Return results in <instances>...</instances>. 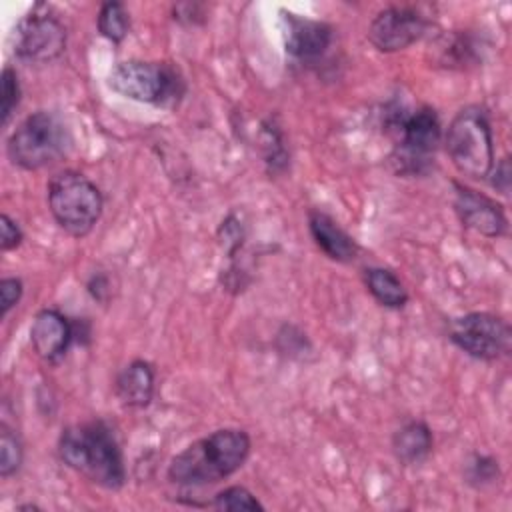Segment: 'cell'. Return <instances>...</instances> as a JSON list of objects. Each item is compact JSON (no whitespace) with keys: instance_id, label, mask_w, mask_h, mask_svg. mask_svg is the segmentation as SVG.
<instances>
[{"instance_id":"obj_5","label":"cell","mask_w":512,"mask_h":512,"mask_svg":"<svg viewBox=\"0 0 512 512\" xmlns=\"http://www.w3.org/2000/svg\"><path fill=\"white\" fill-rule=\"evenodd\" d=\"M66 128L58 116L46 110L30 114L8 138L12 164L24 170H38L64 154Z\"/></svg>"},{"instance_id":"obj_2","label":"cell","mask_w":512,"mask_h":512,"mask_svg":"<svg viewBox=\"0 0 512 512\" xmlns=\"http://www.w3.org/2000/svg\"><path fill=\"white\" fill-rule=\"evenodd\" d=\"M248 454V434L238 428H222L176 454L168 466V478L184 486L214 484L234 474Z\"/></svg>"},{"instance_id":"obj_22","label":"cell","mask_w":512,"mask_h":512,"mask_svg":"<svg viewBox=\"0 0 512 512\" xmlns=\"http://www.w3.org/2000/svg\"><path fill=\"white\" fill-rule=\"evenodd\" d=\"M22 298V282L18 278L0 280V316L4 318Z\"/></svg>"},{"instance_id":"obj_4","label":"cell","mask_w":512,"mask_h":512,"mask_svg":"<svg viewBox=\"0 0 512 512\" xmlns=\"http://www.w3.org/2000/svg\"><path fill=\"white\" fill-rule=\"evenodd\" d=\"M446 150L456 170L468 178H486L494 168L492 130L484 110H460L448 126Z\"/></svg>"},{"instance_id":"obj_6","label":"cell","mask_w":512,"mask_h":512,"mask_svg":"<svg viewBox=\"0 0 512 512\" xmlns=\"http://www.w3.org/2000/svg\"><path fill=\"white\" fill-rule=\"evenodd\" d=\"M108 86L124 98L166 106L182 94V80L164 62L128 60L116 64L108 74Z\"/></svg>"},{"instance_id":"obj_14","label":"cell","mask_w":512,"mask_h":512,"mask_svg":"<svg viewBox=\"0 0 512 512\" xmlns=\"http://www.w3.org/2000/svg\"><path fill=\"white\" fill-rule=\"evenodd\" d=\"M310 234L322 252L336 262H350L358 254V244L324 212H310Z\"/></svg>"},{"instance_id":"obj_26","label":"cell","mask_w":512,"mask_h":512,"mask_svg":"<svg viewBox=\"0 0 512 512\" xmlns=\"http://www.w3.org/2000/svg\"><path fill=\"white\" fill-rule=\"evenodd\" d=\"M488 176H494L492 186L496 190H500L502 194H508V188H510V162H508V158H502L500 164L496 168H492Z\"/></svg>"},{"instance_id":"obj_15","label":"cell","mask_w":512,"mask_h":512,"mask_svg":"<svg viewBox=\"0 0 512 512\" xmlns=\"http://www.w3.org/2000/svg\"><path fill=\"white\" fill-rule=\"evenodd\" d=\"M116 394L130 408H144L154 394V370L144 360L130 362L116 378Z\"/></svg>"},{"instance_id":"obj_7","label":"cell","mask_w":512,"mask_h":512,"mask_svg":"<svg viewBox=\"0 0 512 512\" xmlns=\"http://www.w3.org/2000/svg\"><path fill=\"white\" fill-rule=\"evenodd\" d=\"M402 138L390 156L398 174L416 176L430 168V160L440 144V120L432 108H420L400 120Z\"/></svg>"},{"instance_id":"obj_20","label":"cell","mask_w":512,"mask_h":512,"mask_svg":"<svg viewBox=\"0 0 512 512\" xmlns=\"http://www.w3.org/2000/svg\"><path fill=\"white\" fill-rule=\"evenodd\" d=\"M212 506L218 510H264L258 498L244 486L224 488L222 492L216 494Z\"/></svg>"},{"instance_id":"obj_17","label":"cell","mask_w":512,"mask_h":512,"mask_svg":"<svg viewBox=\"0 0 512 512\" xmlns=\"http://www.w3.org/2000/svg\"><path fill=\"white\" fill-rule=\"evenodd\" d=\"M368 292L386 308H402L408 302V292L398 276L386 268H368L364 274Z\"/></svg>"},{"instance_id":"obj_1","label":"cell","mask_w":512,"mask_h":512,"mask_svg":"<svg viewBox=\"0 0 512 512\" xmlns=\"http://www.w3.org/2000/svg\"><path fill=\"white\" fill-rule=\"evenodd\" d=\"M58 452L66 466L106 490H120L126 482L120 446L102 420L66 428L60 436Z\"/></svg>"},{"instance_id":"obj_19","label":"cell","mask_w":512,"mask_h":512,"mask_svg":"<svg viewBox=\"0 0 512 512\" xmlns=\"http://www.w3.org/2000/svg\"><path fill=\"white\" fill-rule=\"evenodd\" d=\"M22 442L20 438L2 424L0 428V476L8 478L18 472L22 464Z\"/></svg>"},{"instance_id":"obj_23","label":"cell","mask_w":512,"mask_h":512,"mask_svg":"<svg viewBox=\"0 0 512 512\" xmlns=\"http://www.w3.org/2000/svg\"><path fill=\"white\" fill-rule=\"evenodd\" d=\"M496 476H498V462L488 456H476L468 468V478L470 482H476V484L492 482Z\"/></svg>"},{"instance_id":"obj_25","label":"cell","mask_w":512,"mask_h":512,"mask_svg":"<svg viewBox=\"0 0 512 512\" xmlns=\"http://www.w3.org/2000/svg\"><path fill=\"white\" fill-rule=\"evenodd\" d=\"M220 238H222V246H226L228 254H234V250L242 244V230H240V224H238L234 218H228L226 222H222Z\"/></svg>"},{"instance_id":"obj_3","label":"cell","mask_w":512,"mask_h":512,"mask_svg":"<svg viewBox=\"0 0 512 512\" xmlns=\"http://www.w3.org/2000/svg\"><path fill=\"white\" fill-rule=\"evenodd\" d=\"M48 206L66 234L82 238L98 222L104 200L98 186L84 174L64 170L48 184Z\"/></svg>"},{"instance_id":"obj_8","label":"cell","mask_w":512,"mask_h":512,"mask_svg":"<svg viewBox=\"0 0 512 512\" xmlns=\"http://www.w3.org/2000/svg\"><path fill=\"white\" fill-rule=\"evenodd\" d=\"M14 54L26 62L56 60L66 48V28L44 4H36L14 28Z\"/></svg>"},{"instance_id":"obj_13","label":"cell","mask_w":512,"mask_h":512,"mask_svg":"<svg viewBox=\"0 0 512 512\" xmlns=\"http://www.w3.org/2000/svg\"><path fill=\"white\" fill-rule=\"evenodd\" d=\"M286 18V50L298 60H316L320 58L330 42L332 28L318 20L300 18L296 14H284Z\"/></svg>"},{"instance_id":"obj_11","label":"cell","mask_w":512,"mask_h":512,"mask_svg":"<svg viewBox=\"0 0 512 512\" xmlns=\"http://www.w3.org/2000/svg\"><path fill=\"white\" fill-rule=\"evenodd\" d=\"M454 188H456L454 206L464 226L488 238H496L506 232L508 220L498 202L462 184H454Z\"/></svg>"},{"instance_id":"obj_21","label":"cell","mask_w":512,"mask_h":512,"mask_svg":"<svg viewBox=\"0 0 512 512\" xmlns=\"http://www.w3.org/2000/svg\"><path fill=\"white\" fill-rule=\"evenodd\" d=\"M18 102H20L18 76L10 66H6L4 72H2V108H0V116H2L4 126L10 122V116L18 108Z\"/></svg>"},{"instance_id":"obj_9","label":"cell","mask_w":512,"mask_h":512,"mask_svg":"<svg viewBox=\"0 0 512 512\" xmlns=\"http://www.w3.org/2000/svg\"><path fill=\"white\" fill-rule=\"evenodd\" d=\"M450 340L468 356L498 360L508 354L512 330L506 320L488 312H470L450 322Z\"/></svg>"},{"instance_id":"obj_16","label":"cell","mask_w":512,"mask_h":512,"mask_svg":"<svg viewBox=\"0 0 512 512\" xmlns=\"http://www.w3.org/2000/svg\"><path fill=\"white\" fill-rule=\"evenodd\" d=\"M392 448L402 464H418L432 450V434L424 422L404 424L392 438Z\"/></svg>"},{"instance_id":"obj_12","label":"cell","mask_w":512,"mask_h":512,"mask_svg":"<svg viewBox=\"0 0 512 512\" xmlns=\"http://www.w3.org/2000/svg\"><path fill=\"white\" fill-rule=\"evenodd\" d=\"M74 338L72 324L58 310H40L30 326V342L46 362H58Z\"/></svg>"},{"instance_id":"obj_24","label":"cell","mask_w":512,"mask_h":512,"mask_svg":"<svg viewBox=\"0 0 512 512\" xmlns=\"http://www.w3.org/2000/svg\"><path fill=\"white\" fill-rule=\"evenodd\" d=\"M0 224H2V240H0L2 250L6 252V250H12V248L20 246L22 230L18 228V224L8 214L0 216Z\"/></svg>"},{"instance_id":"obj_10","label":"cell","mask_w":512,"mask_h":512,"mask_svg":"<svg viewBox=\"0 0 512 512\" xmlns=\"http://www.w3.org/2000/svg\"><path fill=\"white\" fill-rule=\"evenodd\" d=\"M426 32V20L412 8L392 6L374 16L368 40L380 52H398L414 44Z\"/></svg>"},{"instance_id":"obj_18","label":"cell","mask_w":512,"mask_h":512,"mask_svg":"<svg viewBox=\"0 0 512 512\" xmlns=\"http://www.w3.org/2000/svg\"><path fill=\"white\" fill-rule=\"evenodd\" d=\"M130 18L120 2H104L98 12V30L110 42H122L128 34Z\"/></svg>"}]
</instances>
